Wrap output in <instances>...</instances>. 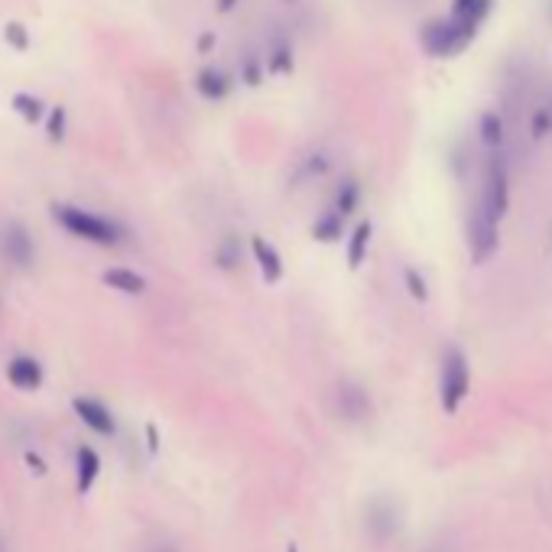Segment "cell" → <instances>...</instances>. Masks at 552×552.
I'll use <instances>...</instances> for the list:
<instances>
[{
  "instance_id": "1",
  "label": "cell",
  "mask_w": 552,
  "mask_h": 552,
  "mask_svg": "<svg viewBox=\"0 0 552 552\" xmlns=\"http://www.w3.org/2000/svg\"><path fill=\"white\" fill-rule=\"evenodd\" d=\"M52 221L72 238L85 241V244H98V247H117L124 244L127 231L124 225H117L114 218L91 212V208L72 205V202H56L52 205Z\"/></svg>"
},
{
  "instance_id": "19",
  "label": "cell",
  "mask_w": 552,
  "mask_h": 552,
  "mask_svg": "<svg viewBox=\"0 0 552 552\" xmlns=\"http://www.w3.org/2000/svg\"><path fill=\"white\" fill-rule=\"evenodd\" d=\"M358 205H361V186H358V179H345L338 186V192H335V212H341V215H354L358 212Z\"/></svg>"
},
{
  "instance_id": "26",
  "label": "cell",
  "mask_w": 552,
  "mask_h": 552,
  "mask_svg": "<svg viewBox=\"0 0 552 552\" xmlns=\"http://www.w3.org/2000/svg\"><path fill=\"white\" fill-rule=\"evenodd\" d=\"M549 130H552V108H540L533 114V137L543 140Z\"/></svg>"
},
{
  "instance_id": "20",
  "label": "cell",
  "mask_w": 552,
  "mask_h": 552,
  "mask_svg": "<svg viewBox=\"0 0 552 552\" xmlns=\"http://www.w3.org/2000/svg\"><path fill=\"white\" fill-rule=\"evenodd\" d=\"M43 130H46V137L52 143H62L65 134H69V111H65L62 104H52L49 114H46V121H43Z\"/></svg>"
},
{
  "instance_id": "31",
  "label": "cell",
  "mask_w": 552,
  "mask_h": 552,
  "mask_svg": "<svg viewBox=\"0 0 552 552\" xmlns=\"http://www.w3.org/2000/svg\"><path fill=\"white\" fill-rule=\"evenodd\" d=\"M289 552H299V549H289Z\"/></svg>"
},
{
  "instance_id": "24",
  "label": "cell",
  "mask_w": 552,
  "mask_h": 552,
  "mask_svg": "<svg viewBox=\"0 0 552 552\" xmlns=\"http://www.w3.org/2000/svg\"><path fill=\"white\" fill-rule=\"evenodd\" d=\"M403 283H406V289H410V296L416 302H426L429 299V283H426V276L419 273L416 267H406L403 270Z\"/></svg>"
},
{
  "instance_id": "6",
  "label": "cell",
  "mask_w": 552,
  "mask_h": 552,
  "mask_svg": "<svg viewBox=\"0 0 552 552\" xmlns=\"http://www.w3.org/2000/svg\"><path fill=\"white\" fill-rule=\"evenodd\" d=\"M481 202L488 205V212L494 218H504L510 208V173H507V160L501 153L488 156V163H484Z\"/></svg>"
},
{
  "instance_id": "21",
  "label": "cell",
  "mask_w": 552,
  "mask_h": 552,
  "mask_svg": "<svg viewBox=\"0 0 552 552\" xmlns=\"http://www.w3.org/2000/svg\"><path fill=\"white\" fill-rule=\"evenodd\" d=\"M494 0H452V13L455 17H471V20H484L491 13Z\"/></svg>"
},
{
  "instance_id": "28",
  "label": "cell",
  "mask_w": 552,
  "mask_h": 552,
  "mask_svg": "<svg viewBox=\"0 0 552 552\" xmlns=\"http://www.w3.org/2000/svg\"><path fill=\"white\" fill-rule=\"evenodd\" d=\"M212 46H215V33H202V39H199V49H202V52H208Z\"/></svg>"
},
{
  "instance_id": "22",
  "label": "cell",
  "mask_w": 552,
  "mask_h": 552,
  "mask_svg": "<svg viewBox=\"0 0 552 552\" xmlns=\"http://www.w3.org/2000/svg\"><path fill=\"white\" fill-rule=\"evenodd\" d=\"M215 264L221 267V270H234L241 264V244H238V238H228L218 244V251H215Z\"/></svg>"
},
{
  "instance_id": "3",
  "label": "cell",
  "mask_w": 552,
  "mask_h": 552,
  "mask_svg": "<svg viewBox=\"0 0 552 552\" xmlns=\"http://www.w3.org/2000/svg\"><path fill=\"white\" fill-rule=\"evenodd\" d=\"M468 390H471L468 358L458 348H445V354H442V384H439L442 410L445 413H455L458 406L465 403Z\"/></svg>"
},
{
  "instance_id": "25",
  "label": "cell",
  "mask_w": 552,
  "mask_h": 552,
  "mask_svg": "<svg viewBox=\"0 0 552 552\" xmlns=\"http://www.w3.org/2000/svg\"><path fill=\"white\" fill-rule=\"evenodd\" d=\"M4 39H7V46L17 49V52H26V49H30V30H26L23 23H7Z\"/></svg>"
},
{
  "instance_id": "30",
  "label": "cell",
  "mask_w": 552,
  "mask_h": 552,
  "mask_svg": "<svg viewBox=\"0 0 552 552\" xmlns=\"http://www.w3.org/2000/svg\"><path fill=\"white\" fill-rule=\"evenodd\" d=\"M286 4H296V0H286Z\"/></svg>"
},
{
  "instance_id": "9",
  "label": "cell",
  "mask_w": 552,
  "mask_h": 552,
  "mask_svg": "<svg viewBox=\"0 0 552 552\" xmlns=\"http://www.w3.org/2000/svg\"><path fill=\"white\" fill-rule=\"evenodd\" d=\"M195 88H199V95L205 101H225L234 88V78L231 72L218 69V65H205V69L195 75Z\"/></svg>"
},
{
  "instance_id": "10",
  "label": "cell",
  "mask_w": 552,
  "mask_h": 552,
  "mask_svg": "<svg viewBox=\"0 0 552 552\" xmlns=\"http://www.w3.org/2000/svg\"><path fill=\"white\" fill-rule=\"evenodd\" d=\"M251 254L257 260V267H260V276H264L267 283H280L283 280V273H286L283 257H280V251H276L267 238L254 234V238H251Z\"/></svg>"
},
{
  "instance_id": "11",
  "label": "cell",
  "mask_w": 552,
  "mask_h": 552,
  "mask_svg": "<svg viewBox=\"0 0 552 552\" xmlns=\"http://www.w3.org/2000/svg\"><path fill=\"white\" fill-rule=\"evenodd\" d=\"M104 286H111L117 289V293H127V296H143L147 293V280L137 273V270H130V267H111V270H104Z\"/></svg>"
},
{
  "instance_id": "8",
  "label": "cell",
  "mask_w": 552,
  "mask_h": 552,
  "mask_svg": "<svg viewBox=\"0 0 552 552\" xmlns=\"http://www.w3.org/2000/svg\"><path fill=\"white\" fill-rule=\"evenodd\" d=\"M43 364H39L36 358H30V354H17V358H10L7 364V380L17 390H39L43 387Z\"/></svg>"
},
{
  "instance_id": "15",
  "label": "cell",
  "mask_w": 552,
  "mask_h": 552,
  "mask_svg": "<svg viewBox=\"0 0 552 552\" xmlns=\"http://www.w3.org/2000/svg\"><path fill=\"white\" fill-rule=\"evenodd\" d=\"M371 234H374L371 221H358V228L351 231V238H348V267L351 270H358L364 264L367 247H371Z\"/></svg>"
},
{
  "instance_id": "5",
  "label": "cell",
  "mask_w": 552,
  "mask_h": 552,
  "mask_svg": "<svg viewBox=\"0 0 552 552\" xmlns=\"http://www.w3.org/2000/svg\"><path fill=\"white\" fill-rule=\"evenodd\" d=\"M0 257L13 270H33L36 264V238L23 221L10 218L0 225Z\"/></svg>"
},
{
  "instance_id": "27",
  "label": "cell",
  "mask_w": 552,
  "mask_h": 552,
  "mask_svg": "<svg viewBox=\"0 0 552 552\" xmlns=\"http://www.w3.org/2000/svg\"><path fill=\"white\" fill-rule=\"evenodd\" d=\"M328 169V156L325 153H315L306 160V166H302V176H322Z\"/></svg>"
},
{
  "instance_id": "13",
  "label": "cell",
  "mask_w": 552,
  "mask_h": 552,
  "mask_svg": "<svg viewBox=\"0 0 552 552\" xmlns=\"http://www.w3.org/2000/svg\"><path fill=\"white\" fill-rule=\"evenodd\" d=\"M338 406H341V416L361 419V416H367V410H371V400H367V393L361 387L341 384V390H338Z\"/></svg>"
},
{
  "instance_id": "4",
  "label": "cell",
  "mask_w": 552,
  "mask_h": 552,
  "mask_svg": "<svg viewBox=\"0 0 552 552\" xmlns=\"http://www.w3.org/2000/svg\"><path fill=\"white\" fill-rule=\"evenodd\" d=\"M497 225H501V218H494L488 205L478 199L468 212V251L475 257V264H484L497 254V244H501V228Z\"/></svg>"
},
{
  "instance_id": "17",
  "label": "cell",
  "mask_w": 552,
  "mask_h": 552,
  "mask_svg": "<svg viewBox=\"0 0 552 552\" xmlns=\"http://www.w3.org/2000/svg\"><path fill=\"white\" fill-rule=\"evenodd\" d=\"M341 234H345V215L341 212H325L322 218H315V225H312V238L315 241H322V244H335L341 241Z\"/></svg>"
},
{
  "instance_id": "7",
  "label": "cell",
  "mask_w": 552,
  "mask_h": 552,
  "mask_svg": "<svg viewBox=\"0 0 552 552\" xmlns=\"http://www.w3.org/2000/svg\"><path fill=\"white\" fill-rule=\"evenodd\" d=\"M72 410L91 432H98V436H114V432H117V423H114L111 410L101 400H95V397H75Z\"/></svg>"
},
{
  "instance_id": "2",
  "label": "cell",
  "mask_w": 552,
  "mask_h": 552,
  "mask_svg": "<svg viewBox=\"0 0 552 552\" xmlns=\"http://www.w3.org/2000/svg\"><path fill=\"white\" fill-rule=\"evenodd\" d=\"M478 20L471 17H452L449 20H432L423 26V33H419V43L429 52L432 59H449L455 52H462L471 39L478 36Z\"/></svg>"
},
{
  "instance_id": "18",
  "label": "cell",
  "mask_w": 552,
  "mask_h": 552,
  "mask_svg": "<svg viewBox=\"0 0 552 552\" xmlns=\"http://www.w3.org/2000/svg\"><path fill=\"white\" fill-rule=\"evenodd\" d=\"M478 134L484 140V147H491L497 150L504 143V121H501V114L497 111H484L481 114V124H478Z\"/></svg>"
},
{
  "instance_id": "14",
  "label": "cell",
  "mask_w": 552,
  "mask_h": 552,
  "mask_svg": "<svg viewBox=\"0 0 552 552\" xmlns=\"http://www.w3.org/2000/svg\"><path fill=\"white\" fill-rule=\"evenodd\" d=\"M13 111H17L26 124H43L46 121V114H49V108H46V101L39 98V95H30V91H17L13 95Z\"/></svg>"
},
{
  "instance_id": "12",
  "label": "cell",
  "mask_w": 552,
  "mask_h": 552,
  "mask_svg": "<svg viewBox=\"0 0 552 552\" xmlns=\"http://www.w3.org/2000/svg\"><path fill=\"white\" fill-rule=\"evenodd\" d=\"M75 465H78V491H91V484L98 481L101 475V458L95 449H88V445H82V449L75 452Z\"/></svg>"
},
{
  "instance_id": "29",
  "label": "cell",
  "mask_w": 552,
  "mask_h": 552,
  "mask_svg": "<svg viewBox=\"0 0 552 552\" xmlns=\"http://www.w3.org/2000/svg\"><path fill=\"white\" fill-rule=\"evenodd\" d=\"M234 7H238V0H218V13H231Z\"/></svg>"
},
{
  "instance_id": "23",
  "label": "cell",
  "mask_w": 552,
  "mask_h": 552,
  "mask_svg": "<svg viewBox=\"0 0 552 552\" xmlns=\"http://www.w3.org/2000/svg\"><path fill=\"white\" fill-rule=\"evenodd\" d=\"M241 82H247L251 88L264 82V59H260L257 52H247V56L241 59Z\"/></svg>"
},
{
  "instance_id": "16",
  "label": "cell",
  "mask_w": 552,
  "mask_h": 552,
  "mask_svg": "<svg viewBox=\"0 0 552 552\" xmlns=\"http://www.w3.org/2000/svg\"><path fill=\"white\" fill-rule=\"evenodd\" d=\"M267 65L273 75H286L293 72V46H289V39L276 33L270 39V49H267Z\"/></svg>"
}]
</instances>
